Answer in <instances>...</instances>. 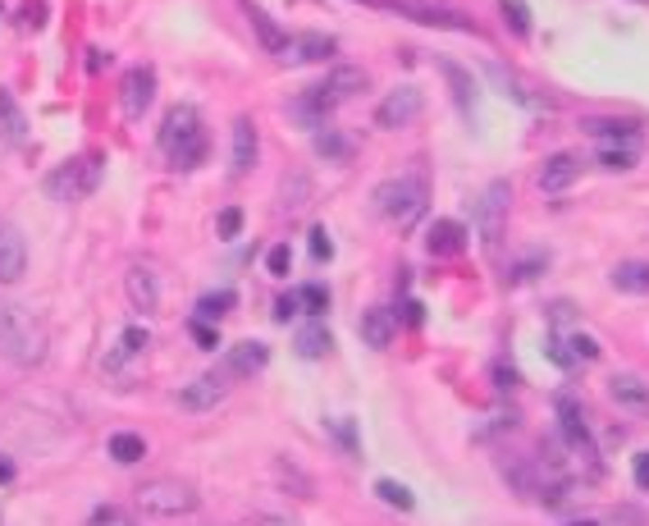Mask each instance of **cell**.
<instances>
[{
  "instance_id": "ba28073f",
  "label": "cell",
  "mask_w": 649,
  "mask_h": 526,
  "mask_svg": "<svg viewBox=\"0 0 649 526\" xmlns=\"http://www.w3.org/2000/svg\"><path fill=\"white\" fill-rule=\"evenodd\" d=\"M152 101H156V69L152 64H133L124 79H119V110H124V119H142L152 110Z\"/></svg>"
},
{
  "instance_id": "4dcf8cb0",
  "label": "cell",
  "mask_w": 649,
  "mask_h": 526,
  "mask_svg": "<svg viewBox=\"0 0 649 526\" xmlns=\"http://www.w3.org/2000/svg\"><path fill=\"white\" fill-rule=\"evenodd\" d=\"M307 202H311V179H307V174H288L283 188H279V206H283V211H298V206H307Z\"/></svg>"
},
{
  "instance_id": "5bb4252c",
  "label": "cell",
  "mask_w": 649,
  "mask_h": 526,
  "mask_svg": "<svg viewBox=\"0 0 649 526\" xmlns=\"http://www.w3.org/2000/svg\"><path fill=\"white\" fill-rule=\"evenodd\" d=\"M576 179H581V156H571V152H553V156L540 165V193H544V197L567 193Z\"/></svg>"
},
{
  "instance_id": "d4e9b609",
  "label": "cell",
  "mask_w": 649,
  "mask_h": 526,
  "mask_svg": "<svg viewBox=\"0 0 649 526\" xmlns=\"http://www.w3.org/2000/svg\"><path fill=\"white\" fill-rule=\"evenodd\" d=\"M608 284L617 293H649V261H617Z\"/></svg>"
},
{
  "instance_id": "1f68e13d",
  "label": "cell",
  "mask_w": 649,
  "mask_h": 526,
  "mask_svg": "<svg viewBox=\"0 0 649 526\" xmlns=\"http://www.w3.org/2000/svg\"><path fill=\"white\" fill-rule=\"evenodd\" d=\"M498 10H503V23L513 28V37H531V5L526 0H498Z\"/></svg>"
},
{
  "instance_id": "4fadbf2b",
  "label": "cell",
  "mask_w": 649,
  "mask_h": 526,
  "mask_svg": "<svg viewBox=\"0 0 649 526\" xmlns=\"http://www.w3.org/2000/svg\"><path fill=\"white\" fill-rule=\"evenodd\" d=\"M334 37L329 33H302V37H288V46H283V55H279V64H288V69H302V64H325L329 55H334Z\"/></svg>"
},
{
  "instance_id": "db71d44e",
  "label": "cell",
  "mask_w": 649,
  "mask_h": 526,
  "mask_svg": "<svg viewBox=\"0 0 649 526\" xmlns=\"http://www.w3.org/2000/svg\"><path fill=\"white\" fill-rule=\"evenodd\" d=\"M0 14H5V5H0Z\"/></svg>"
},
{
  "instance_id": "ac0fdd59",
  "label": "cell",
  "mask_w": 649,
  "mask_h": 526,
  "mask_svg": "<svg viewBox=\"0 0 649 526\" xmlns=\"http://www.w3.org/2000/svg\"><path fill=\"white\" fill-rule=\"evenodd\" d=\"M238 5H243V14H247V23H252V33H256V42H261V51H270V55L279 60L283 46H288V33L256 5V0H238Z\"/></svg>"
},
{
  "instance_id": "e575fe53",
  "label": "cell",
  "mask_w": 649,
  "mask_h": 526,
  "mask_svg": "<svg viewBox=\"0 0 649 526\" xmlns=\"http://www.w3.org/2000/svg\"><path fill=\"white\" fill-rule=\"evenodd\" d=\"M329 343H334V339H329V330H325L320 321H316V325H307V330L298 334V352H302V357H325V352H329Z\"/></svg>"
},
{
  "instance_id": "4316f807",
  "label": "cell",
  "mask_w": 649,
  "mask_h": 526,
  "mask_svg": "<svg viewBox=\"0 0 649 526\" xmlns=\"http://www.w3.org/2000/svg\"><path fill=\"white\" fill-rule=\"evenodd\" d=\"M494 79L503 83V97H517V101L531 106V110H553V97H549V92H531L522 79H513V73H503V69H494Z\"/></svg>"
},
{
  "instance_id": "c3c4849f",
  "label": "cell",
  "mask_w": 649,
  "mask_h": 526,
  "mask_svg": "<svg viewBox=\"0 0 649 526\" xmlns=\"http://www.w3.org/2000/svg\"><path fill=\"white\" fill-rule=\"evenodd\" d=\"M247 526H302L298 517H283V512H252Z\"/></svg>"
},
{
  "instance_id": "9c48e42d",
  "label": "cell",
  "mask_w": 649,
  "mask_h": 526,
  "mask_svg": "<svg viewBox=\"0 0 649 526\" xmlns=\"http://www.w3.org/2000/svg\"><path fill=\"white\" fill-rule=\"evenodd\" d=\"M371 5H385V10H394V14H407V19H416V23H425V28H453V33H476V23L467 19V14H458V10H440V5H430V0H371Z\"/></svg>"
},
{
  "instance_id": "7dc6e473",
  "label": "cell",
  "mask_w": 649,
  "mask_h": 526,
  "mask_svg": "<svg viewBox=\"0 0 649 526\" xmlns=\"http://www.w3.org/2000/svg\"><path fill=\"white\" fill-rule=\"evenodd\" d=\"M631 476H635V490H649V448L631 458Z\"/></svg>"
},
{
  "instance_id": "3957f363",
  "label": "cell",
  "mask_w": 649,
  "mask_h": 526,
  "mask_svg": "<svg viewBox=\"0 0 649 526\" xmlns=\"http://www.w3.org/2000/svg\"><path fill=\"white\" fill-rule=\"evenodd\" d=\"M161 146L170 152V165L174 170H197L206 161V128H201V115L192 106H174L161 124Z\"/></svg>"
},
{
  "instance_id": "8992f818",
  "label": "cell",
  "mask_w": 649,
  "mask_h": 526,
  "mask_svg": "<svg viewBox=\"0 0 649 526\" xmlns=\"http://www.w3.org/2000/svg\"><path fill=\"white\" fill-rule=\"evenodd\" d=\"M101 174H106V161H101V156H79V161H64L60 170H51V174L42 179V188H46L51 202H83V197L97 193Z\"/></svg>"
},
{
  "instance_id": "44dd1931",
  "label": "cell",
  "mask_w": 649,
  "mask_h": 526,
  "mask_svg": "<svg viewBox=\"0 0 649 526\" xmlns=\"http://www.w3.org/2000/svg\"><path fill=\"white\" fill-rule=\"evenodd\" d=\"M581 133L604 137V146H617V142H635L640 124L635 119H599V115H590V119H581Z\"/></svg>"
},
{
  "instance_id": "484cf974",
  "label": "cell",
  "mask_w": 649,
  "mask_h": 526,
  "mask_svg": "<svg viewBox=\"0 0 649 526\" xmlns=\"http://www.w3.org/2000/svg\"><path fill=\"white\" fill-rule=\"evenodd\" d=\"M106 454H110L119 467H133V463H142V458H147V439H142V435H133V430H119V435H110Z\"/></svg>"
},
{
  "instance_id": "83f0119b",
  "label": "cell",
  "mask_w": 649,
  "mask_h": 526,
  "mask_svg": "<svg viewBox=\"0 0 649 526\" xmlns=\"http://www.w3.org/2000/svg\"><path fill=\"white\" fill-rule=\"evenodd\" d=\"M0 137L5 142H23L28 137V119H23V110L14 106L10 92H0Z\"/></svg>"
},
{
  "instance_id": "f35d334b",
  "label": "cell",
  "mask_w": 649,
  "mask_h": 526,
  "mask_svg": "<svg viewBox=\"0 0 649 526\" xmlns=\"http://www.w3.org/2000/svg\"><path fill=\"white\" fill-rule=\"evenodd\" d=\"M298 297H302V312H311V316H320L329 307V288H320V284H302Z\"/></svg>"
},
{
  "instance_id": "277c9868",
  "label": "cell",
  "mask_w": 649,
  "mask_h": 526,
  "mask_svg": "<svg viewBox=\"0 0 649 526\" xmlns=\"http://www.w3.org/2000/svg\"><path fill=\"white\" fill-rule=\"evenodd\" d=\"M425 206H430V197H425L421 174H398V179H385L375 188V211H380V220L394 224V230H416Z\"/></svg>"
},
{
  "instance_id": "6da1fadb",
  "label": "cell",
  "mask_w": 649,
  "mask_h": 526,
  "mask_svg": "<svg viewBox=\"0 0 649 526\" xmlns=\"http://www.w3.org/2000/svg\"><path fill=\"white\" fill-rule=\"evenodd\" d=\"M46 352H51L46 321L14 297H0V357L14 366H42Z\"/></svg>"
},
{
  "instance_id": "8fae6325",
  "label": "cell",
  "mask_w": 649,
  "mask_h": 526,
  "mask_svg": "<svg viewBox=\"0 0 649 526\" xmlns=\"http://www.w3.org/2000/svg\"><path fill=\"white\" fill-rule=\"evenodd\" d=\"M225 399H229V375H220V371L197 375V380H188L179 390V408L183 412H215Z\"/></svg>"
},
{
  "instance_id": "f546056e",
  "label": "cell",
  "mask_w": 649,
  "mask_h": 526,
  "mask_svg": "<svg viewBox=\"0 0 649 526\" xmlns=\"http://www.w3.org/2000/svg\"><path fill=\"white\" fill-rule=\"evenodd\" d=\"M234 303H238V297H234V288H215V293H206V297H197V321H220V316H229L234 312Z\"/></svg>"
},
{
  "instance_id": "ee69618b",
  "label": "cell",
  "mask_w": 649,
  "mask_h": 526,
  "mask_svg": "<svg viewBox=\"0 0 649 526\" xmlns=\"http://www.w3.org/2000/svg\"><path fill=\"white\" fill-rule=\"evenodd\" d=\"M298 312H302V297H298V293H283V297H274V321H279V325H288Z\"/></svg>"
},
{
  "instance_id": "60d3db41",
  "label": "cell",
  "mask_w": 649,
  "mask_h": 526,
  "mask_svg": "<svg viewBox=\"0 0 649 526\" xmlns=\"http://www.w3.org/2000/svg\"><path fill=\"white\" fill-rule=\"evenodd\" d=\"M188 334L197 339V348H201V352H215V348H220V330L206 325V321H192V325H188Z\"/></svg>"
},
{
  "instance_id": "8d00e7d4",
  "label": "cell",
  "mask_w": 649,
  "mask_h": 526,
  "mask_svg": "<svg viewBox=\"0 0 649 526\" xmlns=\"http://www.w3.org/2000/svg\"><path fill=\"white\" fill-rule=\"evenodd\" d=\"M375 494H380L389 508H398V512H412V508H416L412 490H407V485H398V481H389V476H385V481H375Z\"/></svg>"
},
{
  "instance_id": "ab89813d",
  "label": "cell",
  "mask_w": 649,
  "mask_h": 526,
  "mask_svg": "<svg viewBox=\"0 0 649 526\" xmlns=\"http://www.w3.org/2000/svg\"><path fill=\"white\" fill-rule=\"evenodd\" d=\"M88 526H137L124 508H115V503H106V508H97L92 517H88Z\"/></svg>"
},
{
  "instance_id": "9a60e30c",
  "label": "cell",
  "mask_w": 649,
  "mask_h": 526,
  "mask_svg": "<svg viewBox=\"0 0 649 526\" xmlns=\"http://www.w3.org/2000/svg\"><path fill=\"white\" fill-rule=\"evenodd\" d=\"M28 270V243L14 224H0V284H19Z\"/></svg>"
},
{
  "instance_id": "f1b7e54d",
  "label": "cell",
  "mask_w": 649,
  "mask_h": 526,
  "mask_svg": "<svg viewBox=\"0 0 649 526\" xmlns=\"http://www.w3.org/2000/svg\"><path fill=\"white\" fill-rule=\"evenodd\" d=\"M316 156H325V161H334V165H343L348 156H352V142L338 133V128H316Z\"/></svg>"
},
{
  "instance_id": "836d02e7",
  "label": "cell",
  "mask_w": 649,
  "mask_h": 526,
  "mask_svg": "<svg viewBox=\"0 0 649 526\" xmlns=\"http://www.w3.org/2000/svg\"><path fill=\"white\" fill-rule=\"evenodd\" d=\"M325 430L338 439V448H343L348 458H357V454H362V444H357V426H352V417H329V421H325Z\"/></svg>"
},
{
  "instance_id": "52a82bcc",
  "label": "cell",
  "mask_w": 649,
  "mask_h": 526,
  "mask_svg": "<svg viewBox=\"0 0 649 526\" xmlns=\"http://www.w3.org/2000/svg\"><path fill=\"white\" fill-rule=\"evenodd\" d=\"M508 202H513V188L494 179L485 188V197L476 202V230H480V243L489 252H498V239H503V224H508Z\"/></svg>"
},
{
  "instance_id": "5b68a950",
  "label": "cell",
  "mask_w": 649,
  "mask_h": 526,
  "mask_svg": "<svg viewBox=\"0 0 649 526\" xmlns=\"http://www.w3.org/2000/svg\"><path fill=\"white\" fill-rule=\"evenodd\" d=\"M137 512L142 517H161V521H170V517H192L197 512V490L188 485V481H174V476H156V481H147V485H137Z\"/></svg>"
},
{
  "instance_id": "7402d4cb",
  "label": "cell",
  "mask_w": 649,
  "mask_h": 526,
  "mask_svg": "<svg viewBox=\"0 0 649 526\" xmlns=\"http://www.w3.org/2000/svg\"><path fill=\"white\" fill-rule=\"evenodd\" d=\"M270 366V348L261 339H247V343H234L229 352V375H261Z\"/></svg>"
},
{
  "instance_id": "7c38bea8",
  "label": "cell",
  "mask_w": 649,
  "mask_h": 526,
  "mask_svg": "<svg viewBox=\"0 0 649 526\" xmlns=\"http://www.w3.org/2000/svg\"><path fill=\"white\" fill-rule=\"evenodd\" d=\"M124 293H128V307L133 312H142V316L161 312V279H156V270L147 261H133L124 270Z\"/></svg>"
},
{
  "instance_id": "f907efd6",
  "label": "cell",
  "mask_w": 649,
  "mask_h": 526,
  "mask_svg": "<svg viewBox=\"0 0 649 526\" xmlns=\"http://www.w3.org/2000/svg\"><path fill=\"white\" fill-rule=\"evenodd\" d=\"M403 316H407V321H412V325H421V307H416V303H412V297H407V303H403Z\"/></svg>"
},
{
  "instance_id": "d590c367",
  "label": "cell",
  "mask_w": 649,
  "mask_h": 526,
  "mask_svg": "<svg viewBox=\"0 0 649 526\" xmlns=\"http://www.w3.org/2000/svg\"><path fill=\"white\" fill-rule=\"evenodd\" d=\"M635 161H640L635 142H617V146H604V152H599V165H604V170H631Z\"/></svg>"
},
{
  "instance_id": "d6986e66",
  "label": "cell",
  "mask_w": 649,
  "mask_h": 526,
  "mask_svg": "<svg viewBox=\"0 0 649 526\" xmlns=\"http://www.w3.org/2000/svg\"><path fill=\"white\" fill-rule=\"evenodd\" d=\"M462 248H467V230L458 220H435L425 230V252L430 257H458Z\"/></svg>"
},
{
  "instance_id": "7bdbcfd3",
  "label": "cell",
  "mask_w": 649,
  "mask_h": 526,
  "mask_svg": "<svg viewBox=\"0 0 649 526\" xmlns=\"http://www.w3.org/2000/svg\"><path fill=\"white\" fill-rule=\"evenodd\" d=\"M544 261H549L544 252H531L526 261H517V266L508 270V284H522V279H531V275H540V266H544Z\"/></svg>"
},
{
  "instance_id": "d6a6232c",
  "label": "cell",
  "mask_w": 649,
  "mask_h": 526,
  "mask_svg": "<svg viewBox=\"0 0 649 526\" xmlns=\"http://www.w3.org/2000/svg\"><path fill=\"white\" fill-rule=\"evenodd\" d=\"M274 476H279L283 485H293L298 499H311V494H316V490H311V476H307L298 463H288V458H274Z\"/></svg>"
},
{
  "instance_id": "f6af8a7d",
  "label": "cell",
  "mask_w": 649,
  "mask_h": 526,
  "mask_svg": "<svg viewBox=\"0 0 649 526\" xmlns=\"http://www.w3.org/2000/svg\"><path fill=\"white\" fill-rule=\"evenodd\" d=\"M311 257H316V261H329V257H334V239H329L325 224H316V230H311Z\"/></svg>"
},
{
  "instance_id": "f5cc1de1",
  "label": "cell",
  "mask_w": 649,
  "mask_h": 526,
  "mask_svg": "<svg viewBox=\"0 0 649 526\" xmlns=\"http://www.w3.org/2000/svg\"><path fill=\"white\" fill-rule=\"evenodd\" d=\"M567 526H599V521H590V517H586V521H567Z\"/></svg>"
},
{
  "instance_id": "74e56055",
  "label": "cell",
  "mask_w": 649,
  "mask_h": 526,
  "mask_svg": "<svg viewBox=\"0 0 649 526\" xmlns=\"http://www.w3.org/2000/svg\"><path fill=\"white\" fill-rule=\"evenodd\" d=\"M265 270H270L274 279H283L288 270H293V248H288V243H274V248L265 252Z\"/></svg>"
},
{
  "instance_id": "816d5d0a",
  "label": "cell",
  "mask_w": 649,
  "mask_h": 526,
  "mask_svg": "<svg viewBox=\"0 0 649 526\" xmlns=\"http://www.w3.org/2000/svg\"><path fill=\"white\" fill-rule=\"evenodd\" d=\"M10 481H14V463L0 458V485H10Z\"/></svg>"
},
{
  "instance_id": "e0dca14e",
  "label": "cell",
  "mask_w": 649,
  "mask_h": 526,
  "mask_svg": "<svg viewBox=\"0 0 649 526\" xmlns=\"http://www.w3.org/2000/svg\"><path fill=\"white\" fill-rule=\"evenodd\" d=\"M608 399L631 417H649V380H640V375H613Z\"/></svg>"
},
{
  "instance_id": "cb8c5ba5",
  "label": "cell",
  "mask_w": 649,
  "mask_h": 526,
  "mask_svg": "<svg viewBox=\"0 0 649 526\" xmlns=\"http://www.w3.org/2000/svg\"><path fill=\"white\" fill-rule=\"evenodd\" d=\"M256 165V124L243 115L234 119V174H247Z\"/></svg>"
},
{
  "instance_id": "603a6c76",
  "label": "cell",
  "mask_w": 649,
  "mask_h": 526,
  "mask_svg": "<svg viewBox=\"0 0 649 526\" xmlns=\"http://www.w3.org/2000/svg\"><path fill=\"white\" fill-rule=\"evenodd\" d=\"M440 69H444V79H449V88H453L458 110H462L467 119H476V83H471V73H467L462 64H453V60H440Z\"/></svg>"
},
{
  "instance_id": "bcb514c9",
  "label": "cell",
  "mask_w": 649,
  "mask_h": 526,
  "mask_svg": "<svg viewBox=\"0 0 649 526\" xmlns=\"http://www.w3.org/2000/svg\"><path fill=\"white\" fill-rule=\"evenodd\" d=\"M238 230H243V211L238 206L220 211V239H238Z\"/></svg>"
},
{
  "instance_id": "2e32d148",
  "label": "cell",
  "mask_w": 649,
  "mask_h": 526,
  "mask_svg": "<svg viewBox=\"0 0 649 526\" xmlns=\"http://www.w3.org/2000/svg\"><path fill=\"white\" fill-rule=\"evenodd\" d=\"M147 343H152V334L142 330V325H128V330H119V339L106 348V357H101V371H110V375H119L133 357H142L147 352Z\"/></svg>"
},
{
  "instance_id": "7a4b0ae2",
  "label": "cell",
  "mask_w": 649,
  "mask_h": 526,
  "mask_svg": "<svg viewBox=\"0 0 649 526\" xmlns=\"http://www.w3.org/2000/svg\"><path fill=\"white\" fill-rule=\"evenodd\" d=\"M362 88H366V69H357V64H334V69L325 73V83L307 88L293 106H288V115L298 119V128H320L343 101H352Z\"/></svg>"
},
{
  "instance_id": "b9f144b4",
  "label": "cell",
  "mask_w": 649,
  "mask_h": 526,
  "mask_svg": "<svg viewBox=\"0 0 649 526\" xmlns=\"http://www.w3.org/2000/svg\"><path fill=\"white\" fill-rule=\"evenodd\" d=\"M562 343L571 348L576 362H595V357H599V343H595L590 334H571V339H562Z\"/></svg>"
},
{
  "instance_id": "ffe728a7",
  "label": "cell",
  "mask_w": 649,
  "mask_h": 526,
  "mask_svg": "<svg viewBox=\"0 0 649 526\" xmlns=\"http://www.w3.org/2000/svg\"><path fill=\"white\" fill-rule=\"evenodd\" d=\"M357 330H362V343H371V348H389V343H394L398 321H394V312H389V307H366V312H362V321H357Z\"/></svg>"
},
{
  "instance_id": "681fc988",
  "label": "cell",
  "mask_w": 649,
  "mask_h": 526,
  "mask_svg": "<svg viewBox=\"0 0 649 526\" xmlns=\"http://www.w3.org/2000/svg\"><path fill=\"white\" fill-rule=\"evenodd\" d=\"M544 348H549V357H553L558 366H576V357H571V348H562V339H558V334H549V343H544Z\"/></svg>"
},
{
  "instance_id": "30bf717a",
  "label": "cell",
  "mask_w": 649,
  "mask_h": 526,
  "mask_svg": "<svg viewBox=\"0 0 649 526\" xmlns=\"http://www.w3.org/2000/svg\"><path fill=\"white\" fill-rule=\"evenodd\" d=\"M421 110H425L421 88L403 83V88H394V92L375 106V124H380V128H407V124H416V119H421Z\"/></svg>"
}]
</instances>
